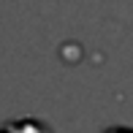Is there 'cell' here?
<instances>
[{
    "mask_svg": "<svg viewBox=\"0 0 133 133\" xmlns=\"http://www.w3.org/2000/svg\"><path fill=\"white\" fill-rule=\"evenodd\" d=\"M0 133H49V130L33 119H19V122H8L5 128H0Z\"/></svg>",
    "mask_w": 133,
    "mask_h": 133,
    "instance_id": "obj_1",
    "label": "cell"
},
{
    "mask_svg": "<svg viewBox=\"0 0 133 133\" xmlns=\"http://www.w3.org/2000/svg\"><path fill=\"white\" fill-rule=\"evenodd\" d=\"M109 133H133V130H125V128H114V130H109Z\"/></svg>",
    "mask_w": 133,
    "mask_h": 133,
    "instance_id": "obj_2",
    "label": "cell"
}]
</instances>
